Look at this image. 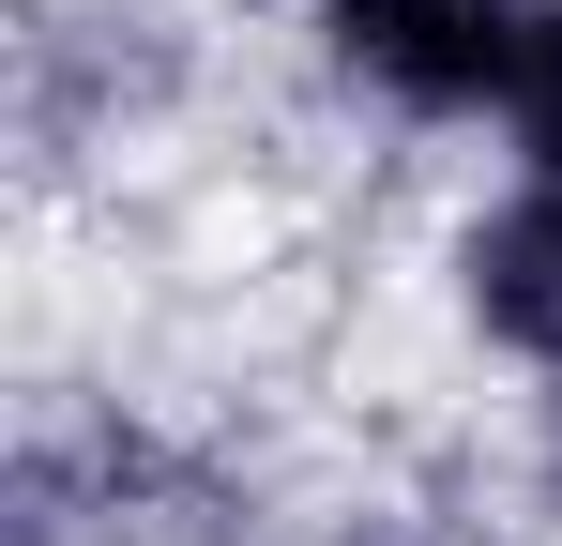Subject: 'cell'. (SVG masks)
Returning a JSON list of instances; mask_svg holds the SVG:
<instances>
[{"label": "cell", "mask_w": 562, "mask_h": 546, "mask_svg": "<svg viewBox=\"0 0 562 546\" xmlns=\"http://www.w3.org/2000/svg\"><path fill=\"white\" fill-rule=\"evenodd\" d=\"M562 0H289V61L335 122H366L395 152H502L517 77L548 46Z\"/></svg>", "instance_id": "6da1fadb"}, {"label": "cell", "mask_w": 562, "mask_h": 546, "mask_svg": "<svg viewBox=\"0 0 562 546\" xmlns=\"http://www.w3.org/2000/svg\"><path fill=\"white\" fill-rule=\"evenodd\" d=\"M426 304L471 364L562 395V168H471L426 228Z\"/></svg>", "instance_id": "7a4b0ae2"}, {"label": "cell", "mask_w": 562, "mask_h": 546, "mask_svg": "<svg viewBox=\"0 0 562 546\" xmlns=\"http://www.w3.org/2000/svg\"><path fill=\"white\" fill-rule=\"evenodd\" d=\"M0 546H153V532H106V516H61V501H15Z\"/></svg>", "instance_id": "3957f363"}]
</instances>
